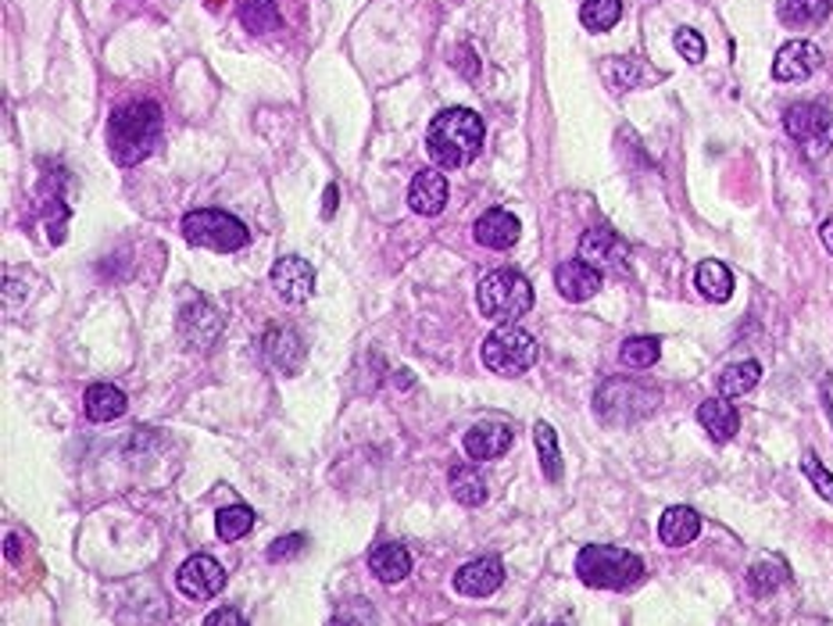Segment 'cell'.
Returning a JSON list of instances; mask_svg holds the SVG:
<instances>
[{"label":"cell","instance_id":"15","mask_svg":"<svg viewBox=\"0 0 833 626\" xmlns=\"http://www.w3.org/2000/svg\"><path fill=\"white\" fill-rule=\"evenodd\" d=\"M555 286H558V294H562L566 301L584 304V301H590L594 294L601 291V268L587 265L584 258L562 262L555 268Z\"/></svg>","mask_w":833,"mask_h":626},{"label":"cell","instance_id":"12","mask_svg":"<svg viewBox=\"0 0 833 626\" xmlns=\"http://www.w3.org/2000/svg\"><path fill=\"white\" fill-rule=\"evenodd\" d=\"M268 280H272V286H276V294L283 301L301 304V301H308L315 294V268L304 258H297V255L280 258L276 265H272Z\"/></svg>","mask_w":833,"mask_h":626},{"label":"cell","instance_id":"20","mask_svg":"<svg viewBox=\"0 0 833 626\" xmlns=\"http://www.w3.org/2000/svg\"><path fill=\"white\" fill-rule=\"evenodd\" d=\"M698 534H702V516L687 509V505H673V509H666V516L658 519V537L666 548H687Z\"/></svg>","mask_w":833,"mask_h":626},{"label":"cell","instance_id":"18","mask_svg":"<svg viewBox=\"0 0 833 626\" xmlns=\"http://www.w3.org/2000/svg\"><path fill=\"white\" fill-rule=\"evenodd\" d=\"M408 205H412L415 215H440L448 208V176L437 173V168H422L408 186Z\"/></svg>","mask_w":833,"mask_h":626},{"label":"cell","instance_id":"29","mask_svg":"<svg viewBox=\"0 0 833 626\" xmlns=\"http://www.w3.org/2000/svg\"><path fill=\"white\" fill-rule=\"evenodd\" d=\"M451 495H454V501L476 509V505L487 501V480L472 466H458V469H451Z\"/></svg>","mask_w":833,"mask_h":626},{"label":"cell","instance_id":"17","mask_svg":"<svg viewBox=\"0 0 833 626\" xmlns=\"http://www.w3.org/2000/svg\"><path fill=\"white\" fill-rule=\"evenodd\" d=\"M465 454L476 462H494L501 454L516 444V433L512 427H504V422H476V427L465 433Z\"/></svg>","mask_w":833,"mask_h":626},{"label":"cell","instance_id":"3","mask_svg":"<svg viewBox=\"0 0 833 626\" xmlns=\"http://www.w3.org/2000/svg\"><path fill=\"white\" fill-rule=\"evenodd\" d=\"M576 577L598 590H626L640 584L644 563H640V555L616 548V545H587L576 555Z\"/></svg>","mask_w":833,"mask_h":626},{"label":"cell","instance_id":"19","mask_svg":"<svg viewBox=\"0 0 833 626\" xmlns=\"http://www.w3.org/2000/svg\"><path fill=\"white\" fill-rule=\"evenodd\" d=\"M476 241H480L483 247H490V251H508L516 241H519V233H522V226H519V218L512 215V212H504V208H490V212H483L480 218H476Z\"/></svg>","mask_w":833,"mask_h":626},{"label":"cell","instance_id":"8","mask_svg":"<svg viewBox=\"0 0 833 626\" xmlns=\"http://www.w3.org/2000/svg\"><path fill=\"white\" fill-rule=\"evenodd\" d=\"M784 129L802 144L808 158H823L833 150V115L823 105H791L784 115Z\"/></svg>","mask_w":833,"mask_h":626},{"label":"cell","instance_id":"7","mask_svg":"<svg viewBox=\"0 0 833 626\" xmlns=\"http://www.w3.org/2000/svg\"><path fill=\"white\" fill-rule=\"evenodd\" d=\"M537 354L540 348L533 336L512 323H501L483 341V365L490 372H498V376H522V372H530L537 365Z\"/></svg>","mask_w":833,"mask_h":626},{"label":"cell","instance_id":"11","mask_svg":"<svg viewBox=\"0 0 833 626\" xmlns=\"http://www.w3.org/2000/svg\"><path fill=\"white\" fill-rule=\"evenodd\" d=\"M580 258L587 265H594V268H601V273H605V268H611V273H623L626 258H630V247L623 244L619 233L598 226V229H587L580 236Z\"/></svg>","mask_w":833,"mask_h":626},{"label":"cell","instance_id":"30","mask_svg":"<svg viewBox=\"0 0 833 626\" xmlns=\"http://www.w3.org/2000/svg\"><path fill=\"white\" fill-rule=\"evenodd\" d=\"M787 566L780 563V558H762V563L752 566V573H747V587L755 590V595H773L776 587L787 584Z\"/></svg>","mask_w":833,"mask_h":626},{"label":"cell","instance_id":"1","mask_svg":"<svg viewBox=\"0 0 833 626\" xmlns=\"http://www.w3.org/2000/svg\"><path fill=\"white\" fill-rule=\"evenodd\" d=\"M480 147H483V118L472 108H448L430 123L427 150L437 168H465L480 158Z\"/></svg>","mask_w":833,"mask_h":626},{"label":"cell","instance_id":"22","mask_svg":"<svg viewBox=\"0 0 833 626\" xmlns=\"http://www.w3.org/2000/svg\"><path fill=\"white\" fill-rule=\"evenodd\" d=\"M369 569L376 573L380 584H401L412 573V555L404 545H376L369 551Z\"/></svg>","mask_w":833,"mask_h":626},{"label":"cell","instance_id":"31","mask_svg":"<svg viewBox=\"0 0 833 626\" xmlns=\"http://www.w3.org/2000/svg\"><path fill=\"white\" fill-rule=\"evenodd\" d=\"M661 354L658 336H630V341H623L619 348V362L626 369H651Z\"/></svg>","mask_w":833,"mask_h":626},{"label":"cell","instance_id":"27","mask_svg":"<svg viewBox=\"0 0 833 626\" xmlns=\"http://www.w3.org/2000/svg\"><path fill=\"white\" fill-rule=\"evenodd\" d=\"M533 441H537V459L543 466V477L551 483L562 480V451H558V433L551 422H537L533 427Z\"/></svg>","mask_w":833,"mask_h":626},{"label":"cell","instance_id":"28","mask_svg":"<svg viewBox=\"0 0 833 626\" xmlns=\"http://www.w3.org/2000/svg\"><path fill=\"white\" fill-rule=\"evenodd\" d=\"M241 22H244V29L254 32V37H265V32H272V29H280V26H283V14H280V4H276V0H244Z\"/></svg>","mask_w":833,"mask_h":626},{"label":"cell","instance_id":"21","mask_svg":"<svg viewBox=\"0 0 833 626\" xmlns=\"http://www.w3.org/2000/svg\"><path fill=\"white\" fill-rule=\"evenodd\" d=\"M698 422L708 430V437H712L716 444L734 441L737 430H741V415H737V409H734V404H729L726 398H708V401H702Z\"/></svg>","mask_w":833,"mask_h":626},{"label":"cell","instance_id":"25","mask_svg":"<svg viewBox=\"0 0 833 626\" xmlns=\"http://www.w3.org/2000/svg\"><path fill=\"white\" fill-rule=\"evenodd\" d=\"M694 286H698L705 301L723 304V301L734 297V273H729L723 262L708 258V262L698 265V273H694Z\"/></svg>","mask_w":833,"mask_h":626},{"label":"cell","instance_id":"10","mask_svg":"<svg viewBox=\"0 0 833 626\" xmlns=\"http://www.w3.org/2000/svg\"><path fill=\"white\" fill-rule=\"evenodd\" d=\"M176 584H179V590L186 598L208 601L226 587V569L218 566L212 555H194V558H186V563L179 566Z\"/></svg>","mask_w":833,"mask_h":626},{"label":"cell","instance_id":"14","mask_svg":"<svg viewBox=\"0 0 833 626\" xmlns=\"http://www.w3.org/2000/svg\"><path fill=\"white\" fill-rule=\"evenodd\" d=\"M262 351H265V362L272 369L286 372V376H297L301 365H304V354H308L297 330H291V326H268Z\"/></svg>","mask_w":833,"mask_h":626},{"label":"cell","instance_id":"6","mask_svg":"<svg viewBox=\"0 0 833 626\" xmlns=\"http://www.w3.org/2000/svg\"><path fill=\"white\" fill-rule=\"evenodd\" d=\"M183 236L186 244L204 247V251H218V255H233L251 244V229L229 212L218 208H197L183 218Z\"/></svg>","mask_w":833,"mask_h":626},{"label":"cell","instance_id":"38","mask_svg":"<svg viewBox=\"0 0 833 626\" xmlns=\"http://www.w3.org/2000/svg\"><path fill=\"white\" fill-rule=\"evenodd\" d=\"M820 241H823V247L833 255V218H826L823 223V229H820Z\"/></svg>","mask_w":833,"mask_h":626},{"label":"cell","instance_id":"23","mask_svg":"<svg viewBox=\"0 0 833 626\" xmlns=\"http://www.w3.org/2000/svg\"><path fill=\"white\" fill-rule=\"evenodd\" d=\"M82 409H87V415L94 422H115V419L126 415L129 401H126L122 391H118V387L94 383V387H87V394H82Z\"/></svg>","mask_w":833,"mask_h":626},{"label":"cell","instance_id":"13","mask_svg":"<svg viewBox=\"0 0 833 626\" xmlns=\"http://www.w3.org/2000/svg\"><path fill=\"white\" fill-rule=\"evenodd\" d=\"M823 65V50L808 40H791L776 50L773 58V79L780 82H802Z\"/></svg>","mask_w":833,"mask_h":626},{"label":"cell","instance_id":"4","mask_svg":"<svg viewBox=\"0 0 833 626\" xmlns=\"http://www.w3.org/2000/svg\"><path fill=\"white\" fill-rule=\"evenodd\" d=\"M476 309L494 323H516L533 309V286L516 268H494L476 286Z\"/></svg>","mask_w":833,"mask_h":626},{"label":"cell","instance_id":"5","mask_svg":"<svg viewBox=\"0 0 833 626\" xmlns=\"http://www.w3.org/2000/svg\"><path fill=\"white\" fill-rule=\"evenodd\" d=\"M658 391L640 380L630 376H616L605 380L598 398H594V412L605 422V427H626V422H637L644 415H651L658 409Z\"/></svg>","mask_w":833,"mask_h":626},{"label":"cell","instance_id":"35","mask_svg":"<svg viewBox=\"0 0 833 626\" xmlns=\"http://www.w3.org/2000/svg\"><path fill=\"white\" fill-rule=\"evenodd\" d=\"M673 43H676V50H679V58H687L690 65H698V61L705 58V40H702V32H694V29H676Z\"/></svg>","mask_w":833,"mask_h":626},{"label":"cell","instance_id":"26","mask_svg":"<svg viewBox=\"0 0 833 626\" xmlns=\"http://www.w3.org/2000/svg\"><path fill=\"white\" fill-rule=\"evenodd\" d=\"M758 380H762V365L755 359L726 365L719 372V398H744L747 391H755Z\"/></svg>","mask_w":833,"mask_h":626},{"label":"cell","instance_id":"39","mask_svg":"<svg viewBox=\"0 0 833 626\" xmlns=\"http://www.w3.org/2000/svg\"><path fill=\"white\" fill-rule=\"evenodd\" d=\"M336 200H340V194H336V186H326V205H322V215H333V208H336Z\"/></svg>","mask_w":833,"mask_h":626},{"label":"cell","instance_id":"34","mask_svg":"<svg viewBox=\"0 0 833 626\" xmlns=\"http://www.w3.org/2000/svg\"><path fill=\"white\" fill-rule=\"evenodd\" d=\"M802 472L808 477V483L815 487V495L826 498V501L833 505V477H830V472L823 469L820 454H815V451H805V459H802Z\"/></svg>","mask_w":833,"mask_h":626},{"label":"cell","instance_id":"32","mask_svg":"<svg viewBox=\"0 0 833 626\" xmlns=\"http://www.w3.org/2000/svg\"><path fill=\"white\" fill-rule=\"evenodd\" d=\"M623 19V0H587L580 8V22L590 32H608Z\"/></svg>","mask_w":833,"mask_h":626},{"label":"cell","instance_id":"9","mask_svg":"<svg viewBox=\"0 0 833 626\" xmlns=\"http://www.w3.org/2000/svg\"><path fill=\"white\" fill-rule=\"evenodd\" d=\"M223 330H226V315L204 297H197L194 304H186L179 312V336L186 341V348L208 351L218 336H223Z\"/></svg>","mask_w":833,"mask_h":626},{"label":"cell","instance_id":"2","mask_svg":"<svg viewBox=\"0 0 833 626\" xmlns=\"http://www.w3.org/2000/svg\"><path fill=\"white\" fill-rule=\"evenodd\" d=\"M161 140V108L150 100H136V105L118 108L108 118V155L115 165H140L150 158V150Z\"/></svg>","mask_w":833,"mask_h":626},{"label":"cell","instance_id":"24","mask_svg":"<svg viewBox=\"0 0 833 626\" xmlns=\"http://www.w3.org/2000/svg\"><path fill=\"white\" fill-rule=\"evenodd\" d=\"M833 0H780V22L791 29H808V26H823L830 19Z\"/></svg>","mask_w":833,"mask_h":626},{"label":"cell","instance_id":"37","mask_svg":"<svg viewBox=\"0 0 833 626\" xmlns=\"http://www.w3.org/2000/svg\"><path fill=\"white\" fill-rule=\"evenodd\" d=\"M200 626H251V623L241 613H236V608H215V613L204 619Z\"/></svg>","mask_w":833,"mask_h":626},{"label":"cell","instance_id":"16","mask_svg":"<svg viewBox=\"0 0 833 626\" xmlns=\"http://www.w3.org/2000/svg\"><path fill=\"white\" fill-rule=\"evenodd\" d=\"M504 584V566L498 558H476L454 573V590L465 598H490Z\"/></svg>","mask_w":833,"mask_h":626},{"label":"cell","instance_id":"33","mask_svg":"<svg viewBox=\"0 0 833 626\" xmlns=\"http://www.w3.org/2000/svg\"><path fill=\"white\" fill-rule=\"evenodd\" d=\"M215 530L223 540H241L254 530V512L247 509V505H229V509H223L215 516Z\"/></svg>","mask_w":833,"mask_h":626},{"label":"cell","instance_id":"36","mask_svg":"<svg viewBox=\"0 0 833 626\" xmlns=\"http://www.w3.org/2000/svg\"><path fill=\"white\" fill-rule=\"evenodd\" d=\"M304 545H308V537H304V534H286L268 548V563H286V558H297L304 551Z\"/></svg>","mask_w":833,"mask_h":626}]
</instances>
